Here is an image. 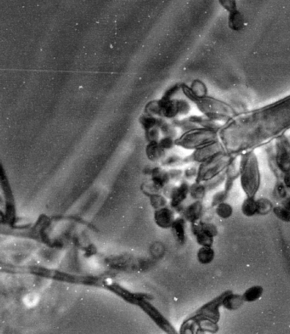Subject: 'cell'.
Masks as SVG:
<instances>
[{
    "label": "cell",
    "mask_w": 290,
    "mask_h": 334,
    "mask_svg": "<svg viewBox=\"0 0 290 334\" xmlns=\"http://www.w3.org/2000/svg\"><path fill=\"white\" fill-rule=\"evenodd\" d=\"M197 226L201 230L204 231L205 233L208 234L209 236H213V237H216L219 234V230L217 228L216 225L213 224V223H209V222H203L202 220L196 222Z\"/></svg>",
    "instance_id": "cell-32"
},
{
    "label": "cell",
    "mask_w": 290,
    "mask_h": 334,
    "mask_svg": "<svg viewBox=\"0 0 290 334\" xmlns=\"http://www.w3.org/2000/svg\"><path fill=\"white\" fill-rule=\"evenodd\" d=\"M228 25L233 31H240L243 28L244 20L242 13L238 10L229 13Z\"/></svg>",
    "instance_id": "cell-27"
},
{
    "label": "cell",
    "mask_w": 290,
    "mask_h": 334,
    "mask_svg": "<svg viewBox=\"0 0 290 334\" xmlns=\"http://www.w3.org/2000/svg\"><path fill=\"white\" fill-rule=\"evenodd\" d=\"M229 196H230V193L225 191L224 189H223L222 191H219L215 192L213 197H212V208H215L217 205H219L220 203L226 202V200L228 199Z\"/></svg>",
    "instance_id": "cell-36"
},
{
    "label": "cell",
    "mask_w": 290,
    "mask_h": 334,
    "mask_svg": "<svg viewBox=\"0 0 290 334\" xmlns=\"http://www.w3.org/2000/svg\"><path fill=\"white\" fill-rule=\"evenodd\" d=\"M241 211L244 216L251 218L258 214V208H257V199L255 197H246L244 201L242 202Z\"/></svg>",
    "instance_id": "cell-25"
},
{
    "label": "cell",
    "mask_w": 290,
    "mask_h": 334,
    "mask_svg": "<svg viewBox=\"0 0 290 334\" xmlns=\"http://www.w3.org/2000/svg\"><path fill=\"white\" fill-rule=\"evenodd\" d=\"M197 173H198V167L191 166L184 170L183 177L187 181L191 180H194L195 181L197 177Z\"/></svg>",
    "instance_id": "cell-40"
},
{
    "label": "cell",
    "mask_w": 290,
    "mask_h": 334,
    "mask_svg": "<svg viewBox=\"0 0 290 334\" xmlns=\"http://www.w3.org/2000/svg\"><path fill=\"white\" fill-rule=\"evenodd\" d=\"M229 291L230 290L225 291L221 294L217 296L216 298H213L212 300L208 301V303H204L199 309H197L192 314H190L187 319L193 320H208L219 323L221 317L220 308H222L223 299L225 298V295L228 293Z\"/></svg>",
    "instance_id": "cell-12"
},
{
    "label": "cell",
    "mask_w": 290,
    "mask_h": 334,
    "mask_svg": "<svg viewBox=\"0 0 290 334\" xmlns=\"http://www.w3.org/2000/svg\"><path fill=\"white\" fill-rule=\"evenodd\" d=\"M161 163H162V166L165 168H175L185 163H184V158H181L176 154H170L166 155V157L161 161Z\"/></svg>",
    "instance_id": "cell-31"
},
{
    "label": "cell",
    "mask_w": 290,
    "mask_h": 334,
    "mask_svg": "<svg viewBox=\"0 0 290 334\" xmlns=\"http://www.w3.org/2000/svg\"><path fill=\"white\" fill-rule=\"evenodd\" d=\"M239 170L240 184L246 197H256L261 185V172L254 150L240 155Z\"/></svg>",
    "instance_id": "cell-4"
},
{
    "label": "cell",
    "mask_w": 290,
    "mask_h": 334,
    "mask_svg": "<svg viewBox=\"0 0 290 334\" xmlns=\"http://www.w3.org/2000/svg\"><path fill=\"white\" fill-rule=\"evenodd\" d=\"M215 258V251L213 247H200L197 250V259L202 265H208L214 261Z\"/></svg>",
    "instance_id": "cell-23"
},
{
    "label": "cell",
    "mask_w": 290,
    "mask_h": 334,
    "mask_svg": "<svg viewBox=\"0 0 290 334\" xmlns=\"http://www.w3.org/2000/svg\"><path fill=\"white\" fill-rule=\"evenodd\" d=\"M217 216L221 219H228L233 214V208L228 202H222L214 208Z\"/></svg>",
    "instance_id": "cell-29"
},
{
    "label": "cell",
    "mask_w": 290,
    "mask_h": 334,
    "mask_svg": "<svg viewBox=\"0 0 290 334\" xmlns=\"http://www.w3.org/2000/svg\"><path fill=\"white\" fill-rule=\"evenodd\" d=\"M0 186H1V224L10 229L19 226L17 223L19 221L17 216V206L15 201L14 193L12 186L10 185L8 178L6 176L3 168L1 169L0 174Z\"/></svg>",
    "instance_id": "cell-7"
},
{
    "label": "cell",
    "mask_w": 290,
    "mask_h": 334,
    "mask_svg": "<svg viewBox=\"0 0 290 334\" xmlns=\"http://www.w3.org/2000/svg\"><path fill=\"white\" fill-rule=\"evenodd\" d=\"M160 129L158 127H154L152 129H148L145 131V136L147 142H152V141H158L160 140Z\"/></svg>",
    "instance_id": "cell-37"
},
{
    "label": "cell",
    "mask_w": 290,
    "mask_h": 334,
    "mask_svg": "<svg viewBox=\"0 0 290 334\" xmlns=\"http://www.w3.org/2000/svg\"><path fill=\"white\" fill-rule=\"evenodd\" d=\"M281 204L282 206H284L285 208L290 209V196L289 197H287V198H285L284 200H282Z\"/></svg>",
    "instance_id": "cell-41"
},
{
    "label": "cell",
    "mask_w": 290,
    "mask_h": 334,
    "mask_svg": "<svg viewBox=\"0 0 290 334\" xmlns=\"http://www.w3.org/2000/svg\"><path fill=\"white\" fill-rule=\"evenodd\" d=\"M103 264L110 270L124 273H136L148 270L151 263L145 258L121 254L108 256L103 259Z\"/></svg>",
    "instance_id": "cell-8"
},
{
    "label": "cell",
    "mask_w": 290,
    "mask_h": 334,
    "mask_svg": "<svg viewBox=\"0 0 290 334\" xmlns=\"http://www.w3.org/2000/svg\"><path fill=\"white\" fill-rule=\"evenodd\" d=\"M175 213V209H173L169 204L156 209L153 213V219L156 225L163 230H170L173 223L176 219Z\"/></svg>",
    "instance_id": "cell-15"
},
{
    "label": "cell",
    "mask_w": 290,
    "mask_h": 334,
    "mask_svg": "<svg viewBox=\"0 0 290 334\" xmlns=\"http://www.w3.org/2000/svg\"><path fill=\"white\" fill-rule=\"evenodd\" d=\"M208 191L203 182L194 181L190 186V197L194 201H203Z\"/></svg>",
    "instance_id": "cell-26"
},
{
    "label": "cell",
    "mask_w": 290,
    "mask_h": 334,
    "mask_svg": "<svg viewBox=\"0 0 290 334\" xmlns=\"http://www.w3.org/2000/svg\"><path fill=\"white\" fill-rule=\"evenodd\" d=\"M204 212V206L203 201H194L189 205L184 206L182 210L180 212V215L186 219L187 223L193 224L199 221L202 219Z\"/></svg>",
    "instance_id": "cell-16"
},
{
    "label": "cell",
    "mask_w": 290,
    "mask_h": 334,
    "mask_svg": "<svg viewBox=\"0 0 290 334\" xmlns=\"http://www.w3.org/2000/svg\"><path fill=\"white\" fill-rule=\"evenodd\" d=\"M290 129V95L265 107L237 113L221 124L220 141L232 156L275 141Z\"/></svg>",
    "instance_id": "cell-1"
},
{
    "label": "cell",
    "mask_w": 290,
    "mask_h": 334,
    "mask_svg": "<svg viewBox=\"0 0 290 334\" xmlns=\"http://www.w3.org/2000/svg\"><path fill=\"white\" fill-rule=\"evenodd\" d=\"M186 224L187 221L183 217H178L170 228L175 241L180 245H185L186 242Z\"/></svg>",
    "instance_id": "cell-18"
},
{
    "label": "cell",
    "mask_w": 290,
    "mask_h": 334,
    "mask_svg": "<svg viewBox=\"0 0 290 334\" xmlns=\"http://www.w3.org/2000/svg\"><path fill=\"white\" fill-rule=\"evenodd\" d=\"M270 164L277 180H282L284 174H290V141L286 135L275 140L273 157Z\"/></svg>",
    "instance_id": "cell-10"
},
{
    "label": "cell",
    "mask_w": 290,
    "mask_h": 334,
    "mask_svg": "<svg viewBox=\"0 0 290 334\" xmlns=\"http://www.w3.org/2000/svg\"><path fill=\"white\" fill-rule=\"evenodd\" d=\"M51 225H52V221L50 217L40 215L33 225L17 226L14 229L7 228L11 232L6 233V235L32 239L45 246L57 248V247H61L62 243L61 244L58 240L51 238L50 230H51Z\"/></svg>",
    "instance_id": "cell-5"
},
{
    "label": "cell",
    "mask_w": 290,
    "mask_h": 334,
    "mask_svg": "<svg viewBox=\"0 0 290 334\" xmlns=\"http://www.w3.org/2000/svg\"><path fill=\"white\" fill-rule=\"evenodd\" d=\"M224 152H225V147L221 141H218L214 143L209 144L208 146L201 147L199 149L195 150L192 154L184 158V163L201 164Z\"/></svg>",
    "instance_id": "cell-14"
},
{
    "label": "cell",
    "mask_w": 290,
    "mask_h": 334,
    "mask_svg": "<svg viewBox=\"0 0 290 334\" xmlns=\"http://www.w3.org/2000/svg\"><path fill=\"white\" fill-rule=\"evenodd\" d=\"M147 197H148L150 201V204L152 208L156 210L158 208H163L164 206L169 205V199L167 198L166 196L162 194V192L158 191H142Z\"/></svg>",
    "instance_id": "cell-22"
},
{
    "label": "cell",
    "mask_w": 290,
    "mask_h": 334,
    "mask_svg": "<svg viewBox=\"0 0 290 334\" xmlns=\"http://www.w3.org/2000/svg\"><path fill=\"white\" fill-rule=\"evenodd\" d=\"M136 307L141 309V311L143 312L144 314H146L161 331H164L165 333H177V330L168 320V318L164 314H162L156 306L152 304L149 295H146L139 302Z\"/></svg>",
    "instance_id": "cell-11"
},
{
    "label": "cell",
    "mask_w": 290,
    "mask_h": 334,
    "mask_svg": "<svg viewBox=\"0 0 290 334\" xmlns=\"http://www.w3.org/2000/svg\"><path fill=\"white\" fill-rule=\"evenodd\" d=\"M237 156H232L226 152L212 157L211 159L198 165V173L195 181L206 182L223 174Z\"/></svg>",
    "instance_id": "cell-9"
},
{
    "label": "cell",
    "mask_w": 290,
    "mask_h": 334,
    "mask_svg": "<svg viewBox=\"0 0 290 334\" xmlns=\"http://www.w3.org/2000/svg\"><path fill=\"white\" fill-rule=\"evenodd\" d=\"M225 171L223 174L218 175L216 177L213 178L212 180L203 182L205 184L207 191H214L215 189L218 188L220 185H222L225 183Z\"/></svg>",
    "instance_id": "cell-34"
},
{
    "label": "cell",
    "mask_w": 290,
    "mask_h": 334,
    "mask_svg": "<svg viewBox=\"0 0 290 334\" xmlns=\"http://www.w3.org/2000/svg\"><path fill=\"white\" fill-rule=\"evenodd\" d=\"M218 141H220L219 129L198 127L183 132L176 138L175 146L183 149L195 151Z\"/></svg>",
    "instance_id": "cell-6"
},
{
    "label": "cell",
    "mask_w": 290,
    "mask_h": 334,
    "mask_svg": "<svg viewBox=\"0 0 290 334\" xmlns=\"http://www.w3.org/2000/svg\"><path fill=\"white\" fill-rule=\"evenodd\" d=\"M264 294V288L259 285H255L248 287L245 292L242 293L245 303H253L259 300Z\"/></svg>",
    "instance_id": "cell-24"
},
{
    "label": "cell",
    "mask_w": 290,
    "mask_h": 334,
    "mask_svg": "<svg viewBox=\"0 0 290 334\" xmlns=\"http://www.w3.org/2000/svg\"><path fill=\"white\" fill-rule=\"evenodd\" d=\"M275 206L273 202L266 197H260L257 199V208H258V215L265 216L273 211Z\"/></svg>",
    "instance_id": "cell-28"
},
{
    "label": "cell",
    "mask_w": 290,
    "mask_h": 334,
    "mask_svg": "<svg viewBox=\"0 0 290 334\" xmlns=\"http://www.w3.org/2000/svg\"><path fill=\"white\" fill-rule=\"evenodd\" d=\"M239 156L234 158L233 161L230 163L228 168L225 170V180L224 183V190L231 193V190L233 188L235 181L239 179V161H237Z\"/></svg>",
    "instance_id": "cell-17"
},
{
    "label": "cell",
    "mask_w": 290,
    "mask_h": 334,
    "mask_svg": "<svg viewBox=\"0 0 290 334\" xmlns=\"http://www.w3.org/2000/svg\"><path fill=\"white\" fill-rule=\"evenodd\" d=\"M2 272L12 275H31L34 277L46 279L51 281H57L60 283L76 285V286H88L98 289L107 290V286L110 282L111 278L102 275H92V274H79L76 272H69L66 270L51 268V267L38 265V264H29V265H19V264L3 263L1 265Z\"/></svg>",
    "instance_id": "cell-2"
},
{
    "label": "cell",
    "mask_w": 290,
    "mask_h": 334,
    "mask_svg": "<svg viewBox=\"0 0 290 334\" xmlns=\"http://www.w3.org/2000/svg\"><path fill=\"white\" fill-rule=\"evenodd\" d=\"M272 213L279 220L286 222V223H290V209L285 208L284 206H275Z\"/></svg>",
    "instance_id": "cell-33"
},
{
    "label": "cell",
    "mask_w": 290,
    "mask_h": 334,
    "mask_svg": "<svg viewBox=\"0 0 290 334\" xmlns=\"http://www.w3.org/2000/svg\"><path fill=\"white\" fill-rule=\"evenodd\" d=\"M190 186L191 185L187 180H183L179 185H169L164 190L169 205L175 212L180 213L184 208V202L190 196Z\"/></svg>",
    "instance_id": "cell-13"
},
{
    "label": "cell",
    "mask_w": 290,
    "mask_h": 334,
    "mask_svg": "<svg viewBox=\"0 0 290 334\" xmlns=\"http://www.w3.org/2000/svg\"><path fill=\"white\" fill-rule=\"evenodd\" d=\"M146 154L150 161L152 162H159L166 157L167 151L160 146L158 141L148 142L146 148Z\"/></svg>",
    "instance_id": "cell-20"
},
{
    "label": "cell",
    "mask_w": 290,
    "mask_h": 334,
    "mask_svg": "<svg viewBox=\"0 0 290 334\" xmlns=\"http://www.w3.org/2000/svg\"><path fill=\"white\" fill-rule=\"evenodd\" d=\"M189 88L196 96H205L208 93V89L206 87V85L200 80H195Z\"/></svg>",
    "instance_id": "cell-35"
},
{
    "label": "cell",
    "mask_w": 290,
    "mask_h": 334,
    "mask_svg": "<svg viewBox=\"0 0 290 334\" xmlns=\"http://www.w3.org/2000/svg\"><path fill=\"white\" fill-rule=\"evenodd\" d=\"M191 230L193 236H195L196 242L200 247H213L214 243V237L209 236L203 230H201L197 223L191 224Z\"/></svg>",
    "instance_id": "cell-21"
},
{
    "label": "cell",
    "mask_w": 290,
    "mask_h": 334,
    "mask_svg": "<svg viewBox=\"0 0 290 334\" xmlns=\"http://www.w3.org/2000/svg\"><path fill=\"white\" fill-rule=\"evenodd\" d=\"M181 91L186 99L192 102L203 115L215 122L230 121L237 115L236 109L227 102L212 96H196L191 91L189 85H181Z\"/></svg>",
    "instance_id": "cell-3"
},
{
    "label": "cell",
    "mask_w": 290,
    "mask_h": 334,
    "mask_svg": "<svg viewBox=\"0 0 290 334\" xmlns=\"http://www.w3.org/2000/svg\"><path fill=\"white\" fill-rule=\"evenodd\" d=\"M219 3L228 13H231L238 10L237 0H219Z\"/></svg>",
    "instance_id": "cell-39"
},
{
    "label": "cell",
    "mask_w": 290,
    "mask_h": 334,
    "mask_svg": "<svg viewBox=\"0 0 290 334\" xmlns=\"http://www.w3.org/2000/svg\"><path fill=\"white\" fill-rule=\"evenodd\" d=\"M289 189L287 188L282 180H277L275 188H274V197L282 201L287 197H289Z\"/></svg>",
    "instance_id": "cell-30"
},
{
    "label": "cell",
    "mask_w": 290,
    "mask_h": 334,
    "mask_svg": "<svg viewBox=\"0 0 290 334\" xmlns=\"http://www.w3.org/2000/svg\"><path fill=\"white\" fill-rule=\"evenodd\" d=\"M245 301L243 299L242 295L237 294L230 290L223 299L222 308L229 311H235L242 307Z\"/></svg>",
    "instance_id": "cell-19"
},
{
    "label": "cell",
    "mask_w": 290,
    "mask_h": 334,
    "mask_svg": "<svg viewBox=\"0 0 290 334\" xmlns=\"http://www.w3.org/2000/svg\"><path fill=\"white\" fill-rule=\"evenodd\" d=\"M158 142L167 152L171 150L174 146H175V138L169 137V136H163V138H161Z\"/></svg>",
    "instance_id": "cell-38"
}]
</instances>
